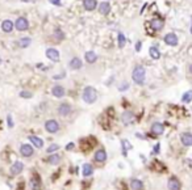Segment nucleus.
Masks as SVG:
<instances>
[{
  "label": "nucleus",
  "mask_w": 192,
  "mask_h": 190,
  "mask_svg": "<svg viewBox=\"0 0 192 190\" xmlns=\"http://www.w3.org/2000/svg\"><path fill=\"white\" fill-rule=\"evenodd\" d=\"M141 47H142V42H141V41H138V42L136 43V51H137V53H138V51H141Z\"/></svg>",
  "instance_id": "c9c22d12"
},
{
  "label": "nucleus",
  "mask_w": 192,
  "mask_h": 190,
  "mask_svg": "<svg viewBox=\"0 0 192 190\" xmlns=\"http://www.w3.org/2000/svg\"><path fill=\"white\" fill-rule=\"evenodd\" d=\"M117 41H118V47H120V49H122V47L125 46V42H126V38H125V35L122 34V33H118Z\"/></svg>",
  "instance_id": "7c9ffc66"
},
{
  "label": "nucleus",
  "mask_w": 192,
  "mask_h": 190,
  "mask_svg": "<svg viewBox=\"0 0 192 190\" xmlns=\"http://www.w3.org/2000/svg\"><path fill=\"white\" fill-rule=\"evenodd\" d=\"M33 147L30 146V144H21V147H20V153H21L24 157H30L32 155H33Z\"/></svg>",
  "instance_id": "0eeeda50"
},
{
  "label": "nucleus",
  "mask_w": 192,
  "mask_h": 190,
  "mask_svg": "<svg viewBox=\"0 0 192 190\" xmlns=\"http://www.w3.org/2000/svg\"><path fill=\"white\" fill-rule=\"evenodd\" d=\"M82 171H83V176H84V177H90V176L92 175L93 168H92V165H91V164H84L83 168H82Z\"/></svg>",
  "instance_id": "b1692460"
},
{
  "label": "nucleus",
  "mask_w": 192,
  "mask_h": 190,
  "mask_svg": "<svg viewBox=\"0 0 192 190\" xmlns=\"http://www.w3.org/2000/svg\"><path fill=\"white\" fill-rule=\"evenodd\" d=\"M82 66H83V63H82V60L79 58H72L70 60V68L71 70H80Z\"/></svg>",
  "instance_id": "4be33fe9"
},
{
  "label": "nucleus",
  "mask_w": 192,
  "mask_h": 190,
  "mask_svg": "<svg viewBox=\"0 0 192 190\" xmlns=\"http://www.w3.org/2000/svg\"><path fill=\"white\" fill-rule=\"evenodd\" d=\"M111 4L108 3V1H103L101 4H99V12L101 13V15L107 16L109 12H111Z\"/></svg>",
  "instance_id": "6ab92c4d"
},
{
  "label": "nucleus",
  "mask_w": 192,
  "mask_h": 190,
  "mask_svg": "<svg viewBox=\"0 0 192 190\" xmlns=\"http://www.w3.org/2000/svg\"><path fill=\"white\" fill-rule=\"evenodd\" d=\"M51 93H53L54 97H58V98H61V97L65 96L66 90H65V88H63L62 85H54L53 89H51Z\"/></svg>",
  "instance_id": "4468645a"
},
{
  "label": "nucleus",
  "mask_w": 192,
  "mask_h": 190,
  "mask_svg": "<svg viewBox=\"0 0 192 190\" xmlns=\"http://www.w3.org/2000/svg\"><path fill=\"white\" fill-rule=\"evenodd\" d=\"M182 101L183 102H186V104H188V102H191L192 101V90H187L186 93L182 96Z\"/></svg>",
  "instance_id": "c85d7f7f"
},
{
  "label": "nucleus",
  "mask_w": 192,
  "mask_h": 190,
  "mask_svg": "<svg viewBox=\"0 0 192 190\" xmlns=\"http://www.w3.org/2000/svg\"><path fill=\"white\" fill-rule=\"evenodd\" d=\"M95 160L96 161H99V163H104L107 160V152L104 150H99V151H96L95 153Z\"/></svg>",
  "instance_id": "412c9836"
},
{
  "label": "nucleus",
  "mask_w": 192,
  "mask_h": 190,
  "mask_svg": "<svg viewBox=\"0 0 192 190\" xmlns=\"http://www.w3.org/2000/svg\"><path fill=\"white\" fill-rule=\"evenodd\" d=\"M105 1H107V0H105Z\"/></svg>",
  "instance_id": "a18cd8bd"
},
{
  "label": "nucleus",
  "mask_w": 192,
  "mask_h": 190,
  "mask_svg": "<svg viewBox=\"0 0 192 190\" xmlns=\"http://www.w3.org/2000/svg\"><path fill=\"white\" fill-rule=\"evenodd\" d=\"M96 7H97V1L96 0H84L83 1V8L86 11H88V12L96 9Z\"/></svg>",
  "instance_id": "2eb2a0df"
},
{
  "label": "nucleus",
  "mask_w": 192,
  "mask_h": 190,
  "mask_svg": "<svg viewBox=\"0 0 192 190\" xmlns=\"http://www.w3.org/2000/svg\"><path fill=\"white\" fill-rule=\"evenodd\" d=\"M145 78H146L145 67H142V66H136L133 72H132V79H133V81L136 84L142 85L143 83H145Z\"/></svg>",
  "instance_id": "f257e3e1"
},
{
  "label": "nucleus",
  "mask_w": 192,
  "mask_h": 190,
  "mask_svg": "<svg viewBox=\"0 0 192 190\" xmlns=\"http://www.w3.org/2000/svg\"><path fill=\"white\" fill-rule=\"evenodd\" d=\"M59 160H61V156L59 155H51V156H49V159H47V161H49V164H53V165H55V164H58L59 163Z\"/></svg>",
  "instance_id": "c756f323"
},
{
  "label": "nucleus",
  "mask_w": 192,
  "mask_h": 190,
  "mask_svg": "<svg viewBox=\"0 0 192 190\" xmlns=\"http://www.w3.org/2000/svg\"><path fill=\"white\" fill-rule=\"evenodd\" d=\"M49 1L54 5H61V0H49Z\"/></svg>",
  "instance_id": "ea45409f"
},
{
  "label": "nucleus",
  "mask_w": 192,
  "mask_h": 190,
  "mask_svg": "<svg viewBox=\"0 0 192 190\" xmlns=\"http://www.w3.org/2000/svg\"><path fill=\"white\" fill-rule=\"evenodd\" d=\"M128 88H129V84H128L126 81H124V83H122V84H121L120 87H118V89H120L121 92H124V90H126Z\"/></svg>",
  "instance_id": "72a5a7b5"
},
{
  "label": "nucleus",
  "mask_w": 192,
  "mask_h": 190,
  "mask_svg": "<svg viewBox=\"0 0 192 190\" xmlns=\"http://www.w3.org/2000/svg\"><path fill=\"white\" fill-rule=\"evenodd\" d=\"M130 187H132L133 190H142V189H143L142 181H139V180H132V182H130Z\"/></svg>",
  "instance_id": "393cba45"
},
{
  "label": "nucleus",
  "mask_w": 192,
  "mask_h": 190,
  "mask_svg": "<svg viewBox=\"0 0 192 190\" xmlns=\"http://www.w3.org/2000/svg\"><path fill=\"white\" fill-rule=\"evenodd\" d=\"M21 1H25V3H28V1H30V0H21Z\"/></svg>",
  "instance_id": "c03bdc74"
},
{
  "label": "nucleus",
  "mask_w": 192,
  "mask_h": 190,
  "mask_svg": "<svg viewBox=\"0 0 192 190\" xmlns=\"http://www.w3.org/2000/svg\"><path fill=\"white\" fill-rule=\"evenodd\" d=\"M58 148H59V146H58V144H50V146H49V148H47V152H49V153H53L54 151H57Z\"/></svg>",
  "instance_id": "473e14b6"
},
{
  "label": "nucleus",
  "mask_w": 192,
  "mask_h": 190,
  "mask_svg": "<svg viewBox=\"0 0 192 190\" xmlns=\"http://www.w3.org/2000/svg\"><path fill=\"white\" fill-rule=\"evenodd\" d=\"M180 140H182V144L186 147H191L192 146V134L189 132H183L180 135Z\"/></svg>",
  "instance_id": "f8f14e48"
},
{
  "label": "nucleus",
  "mask_w": 192,
  "mask_h": 190,
  "mask_svg": "<svg viewBox=\"0 0 192 190\" xmlns=\"http://www.w3.org/2000/svg\"><path fill=\"white\" fill-rule=\"evenodd\" d=\"M122 146H124V151L130 150V148H132V144H130L129 142H126V140H122Z\"/></svg>",
  "instance_id": "f704fd0d"
},
{
  "label": "nucleus",
  "mask_w": 192,
  "mask_h": 190,
  "mask_svg": "<svg viewBox=\"0 0 192 190\" xmlns=\"http://www.w3.org/2000/svg\"><path fill=\"white\" fill-rule=\"evenodd\" d=\"M151 132L154 135H162L164 132V126L159 122H154L151 125Z\"/></svg>",
  "instance_id": "9b49d317"
},
{
  "label": "nucleus",
  "mask_w": 192,
  "mask_h": 190,
  "mask_svg": "<svg viewBox=\"0 0 192 190\" xmlns=\"http://www.w3.org/2000/svg\"><path fill=\"white\" fill-rule=\"evenodd\" d=\"M167 186L170 190H180V182L176 177H171L170 180H168Z\"/></svg>",
  "instance_id": "a211bd4d"
},
{
  "label": "nucleus",
  "mask_w": 192,
  "mask_h": 190,
  "mask_svg": "<svg viewBox=\"0 0 192 190\" xmlns=\"http://www.w3.org/2000/svg\"><path fill=\"white\" fill-rule=\"evenodd\" d=\"M164 42L168 45V46H176L178 45V35L175 33H168V34L164 35Z\"/></svg>",
  "instance_id": "423d86ee"
},
{
  "label": "nucleus",
  "mask_w": 192,
  "mask_h": 190,
  "mask_svg": "<svg viewBox=\"0 0 192 190\" xmlns=\"http://www.w3.org/2000/svg\"><path fill=\"white\" fill-rule=\"evenodd\" d=\"M121 119H122V122H124V125H129V123H132L134 119V114L130 110H125L124 113H122V117H121Z\"/></svg>",
  "instance_id": "ddd939ff"
},
{
  "label": "nucleus",
  "mask_w": 192,
  "mask_h": 190,
  "mask_svg": "<svg viewBox=\"0 0 192 190\" xmlns=\"http://www.w3.org/2000/svg\"><path fill=\"white\" fill-rule=\"evenodd\" d=\"M45 128H46L47 132L55 134V132H58V130H59V123L55 121V119H49V121H46V123H45Z\"/></svg>",
  "instance_id": "20e7f679"
},
{
  "label": "nucleus",
  "mask_w": 192,
  "mask_h": 190,
  "mask_svg": "<svg viewBox=\"0 0 192 190\" xmlns=\"http://www.w3.org/2000/svg\"><path fill=\"white\" fill-rule=\"evenodd\" d=\"M30 43H32V39L29 37H22V38H20V39H19V46L24 47V49H25V47H28Z\"/></svg>",
  "instance_id": "bb28decb"
},
{
  "label": "nucleus",
  "mask_w": 192,
  "mask_h": 190,
  "mask_svg": "<svg viewBox=\"0 0 192 190\" xmlns=\"http://www.w3.org/2000/svg\"><path fill=\"white\" fill-rule=\"evenodd\" d=\"M13 28H15V24L11 20H4L1 22V29H3L4 33H11L13 30Z\"/></svg>",
  "instance_id": "dca6fc26"
},
{
  "label": "nucleus",
  "mask_w": 192,
  "mask_h": 190,
  "mask_svg": "<svg viewBox=\"0 0 192 190\" xmlns=\"http://www.w3.org/2000/svg\"><path fill=\"white\" fill-rule=\"evenodd\" d=\"M159 150H161V144L157 143V144L154 146V151H153V152H154V153H158V152H159Z\"/></svg>",
  "instance_id": "4c0bfd02"
},
{
  "label": "nucleus",
  "mask_w": 192,
  "mask_h": 190,
  "mask_svg": "<svg viewBox=\"0 0 192 190\" xmlns=\"http://www.w3.org/2000/svg\"><path fill=\"white\" fill-rule=\"evenodd\" d=\"M22 169H24V164H22L21 161H15L13 165L11 167V175L12 176L20 175V173L22 172Z\"/></svg>",
  "instance_id": "1a4fd4ad"
},
{
  "label": "nucleus",
  "mask_w": 192,
  "mask_h": 190,
  "mask_svg": "<svg viewBox=\"0 0 192 190\" xmlns=\"http://www.w3.org/2000/svg\"><path fill=\"white\" fill-rule=\"evenodd\" d=\"M29 140H30L32 143H33V146H34V147H37V148H42V146H43V140L41 139V138L34 136V135H30V136H29Z\"/></svg>",
  "instance_id": "5701e85b"
},
{
  "label": "nucleus",
  "mask_w": 192,
  "mask_h": 190,
  "mask_svg": "<svg viewBox=\"0 0 192 190\" xmlns=\"http://www.w3.org/2000/svg\"><path fill=\"white\" fill-rule=\"evenodd\" d=\"M7 119H8V127H13V121H12V117H11V115H8V117H7Z\"/></svg>",
  "instance_id": "e433bc0d"
},
{
  "label": "nucleus",
  "mask_w": 192,
  "mask_h": 190,
  "mask_svg": "<svg viewBox=\"0 0 192 190\" xmlns=\"http://www.w3.org/2000/svg\"><path fill=\"white\" fill-rule=\"evenodd\" d=\"M149 54H150V56H151L153 59H159V58H161V53H159V50L155 46L150 47V49H149Z\"/></svg>",
  "instance_id": "a878e982"
},
{
  "label": "nucleus",
  "mask_w": 192,
  "mask_h": 190,
  "mask_svg": "<svg viewBox=\"0 0 192 190\" xmlns=\"http://www.w3.org/2000/svg\"><path fill=\"white\" fill-rule=\"evenodd\" d=\"M40 185H41L40 176H38L37 172H33V176H32V187H33L34 190H37L38 187H40Z\"/></svg>",
  "instance_id": "aec40b11"
},
{
  "label": "nucleus",
  "mask_w": 192,
  "mask_h": 190,
  "mask_svg": "<svg viewBox=\"0 0 192 190\" xmlns=\"http://www.w3.org/2000/svg\"><path fill=\"white\" fill-rule=\"evenodd\" d=\"M150 26H151V29L155 31L162 30L164 26V20L161 19V17H154V19H151V21H150Z\"/></svg>",
  "instance_id": "39448f33"
},
{
  "label": "nucleus",
  "mask_w": 192,
  "mask_h": 190,
  "mask_svg": "<svg viewBox=\"0 0 192 190\" xmlns=\"http://www.w3.org/2000/svg\"><path fill=\"white\" fill-rule=\"evenodd\" d=\"M189 72H191V74H192V64L189 66Z\"/></svg>",
  "instance_id": "37998d69"
},
{
  "label": "nucleus",
  "mask_w": 192,
  "mask_h": 190,
  "mask_svg": "<svg viewBox=\"0 0 192 190\" xmlns=\"http://www.w3.org/2000/svg\"><path fill=\"white\" fill-rule=\"evenodd\" d=\"M82 98L87 104H93L97 98V92L93 87H86L83 90V94H82Z\"/></svg>",
  "instance_id": "f03ea898"
},
{
  "label": "nucleus",
  "mask_w": 192,
  "mask_h": 190,
  "mask_svg": "<svg viewBox=\"0 0 192 190\" xmlns=\"http://www.w3.org/2000/svg\"><path fill=\"white\" fill-rule=\"evenodd\" d=\"M62 76H66V74H62V75H57V76H54V79H57V80H58V79H61Z\"/></svg>",
  "instance_id": "a19ab883"
},
{
  "label": "nucleus",
  "mask_w": 192,
  "mask_h": 190,
  "mask_svg": "<svg viewBox=\"0 0 192 190\" xmlns=\"http://www.w3.org/2000/svg\"><path fill=\"white\" fill-rule=\"evenodd\" d=\"M46 56L50 60H53V62H58L59 60V51L57 50V49L49 47V49L46 50Z\"/></svg>",
  "instance_id": "6e6552de"
},
{
  "label": "nucleus",
  "mask_w": 192,
  "mask_h": 190,
  "mask_svg": "<svg viewBox=\"0 0 192 190\" xmlns=\"http://www.w3.org/2000/svg\"><path fill=\"white\" fill-rule=\"evenodd\" d=\"M84 59H86V62H87V63L92 64V63H95L96 60H97V55H96L95 51L90 50V51H87V53L84 54Z\"/></svg>",
  "instance_id": "f3484780"
},
{
  "label": "nucleus",
  "mask_w": 192,
  "mask_h": 190,
  "mask_svg": "<svg viewBox=\"0 0 192 190\" xmlns=\"http://www.w3.org/2000/svg\"><path fill=\"white\" fill-rule=\"evenodd\" d=\"M189 31H191V34H192V16H191V29H189Z\"/></svg>",
  "instance_id": "79ce46f5"
},
{
  "label": "nucleus",
  "mask_w": 192,
  "mask_h": 190,
  "mask_svg": "<svg viewBox=\"0 0 192 190\" xmlns=\"http://www.w3.org/2000/svg\"><path fill=\"white\" fill-rule=\"evenodd\" d=\"M74 147H75V144H74V143H68L67 146H66V150H67V151H71L72 148H74Z\"/></svg>",
  "instance_id": "58836bf2"
},
{
  "label": "nucleus",
  "mask_w": 192,
  "mask_h": 190,
  "mask_svg": "<svg viewBox=\"0 0 192 190\" xmlns=\"http://www.w3.org/2000/svg\"><path fill=\"white\" fill-rule=\"evenodd\" d=\"M71 105H68V104H61L58 106V114L62 115V117H67L70 113H71Z\"/></svg>",
  "instance_id": "9d476101"
},
{
  "label": "nucleus",
  "mask_w": 192,
  "mask_h": 190,
  "mask_svg": "<svg viewBox=\"0 0 192 190\" xmlns=\"http://www.w3.org/2000/svg\"><path fill=\"white\" fill-rule=\"evenodd\" d=\"M53 35H54V38H55L57 41H62V39H65V33H63L62 30L59 28H57V29H54V33H53Z\"/></svg>",
  "instance_id": "cd10ccee"
},
{
  "label": "nucleus",
  "mask_w": 192,
  "mask_h": 190,
  "mask_svg": "<svg viewBox=\"0 0 192 190\" xmlns=\"http://www.w3.org/2000/svg\"><path fill=\"white\" fill-rule=\"evenodd\" d=\"M32 96H33V94H32V92H29V90H21V92H20V97H22V98H30Z\"/></svg>",
  "instance_id": "2f4dec72"
},
{
  "label": "nucleus",
  "mask_w": 192,
  "mask_h": 190,
  "mask_svg": "<svg viewBox=\"0 0 192 190\" xmlns=\"http://www.w3.org/2000/svg\"><path fill=\"white\" fill-rule=\"evenodd\" d=\"M15 28L17 29L19 31H25L29 29V22L28 20L25 19V17H19V19L16 20L15 22Z\"/></svg>",
  "instance_id": "7ed1b4c3"
}]
</instances>
